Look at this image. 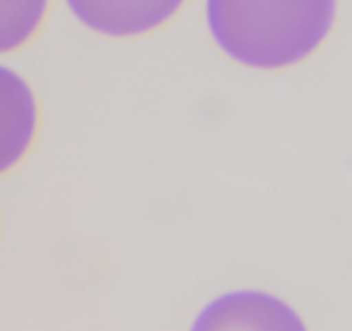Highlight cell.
<instances>
[{"instance_id":"1","label":"cell","mask_w":352,"mask_h":331,"mask_svg":"<svg viewBox=\"0 0 352 331\" xmlns=\"http://www.w3.org/2000/svg\"><path fill=\"white\" fill-rule=\"evenodd\" d=\"M338 0H208V27L232 60L278 71L315 54L329 38Z\"/></svg>"},{"instance_id":"2","label":"cell","mask_w":352,"mask_h":331,"mask_svg":"<svg viewBox=\"0 0 352 331\" xmlns=\"http://www.w3.org/2000/svg\"><path fill=\"white\" fill-rule=\"evenodd\" d=\"M189 331H311L302 315L265 290H230L212 298Z\"/></svg>"},{"instance_id":"3","label":"cell","mask_w":352,"mask_h":331,"mask_svg":"<svg viewBox=\"0 0 352 331\" xmlns=\"http://www.w3.org/2000/svg\"><path fill=\"white\" fill-rule=\"evenodd\" d=\"M42 124L34 85L15 69L0 65V176L32 153Z\"/></svg>"},{"instance_id":"4","label":"cell","mask_w":352,"mask_h":331,"mask_svg":"<svg viewBox=\"0 0 352 331\" xmlns=\"http://www.w3.org/2000/svg\"><path fill=\"white\" fill-rule=\"evenodd\" d=\"M73 17L106 38H139L157 32L187 0H65Z\"/></svg>"},{"instance_id":"5","label":"cell","mask_w":352,"mask_h":331,"mask_svg":"<svg viewBox=\"0 0 352 331\" xmlns=\"http://www.w3.org/2000/svg\"><path fill=\"white\" fill-rule=\"evenodd\" d=\"M52 0H0V54L23 50L44 27Z\"/></svg>"}]
</instances>
